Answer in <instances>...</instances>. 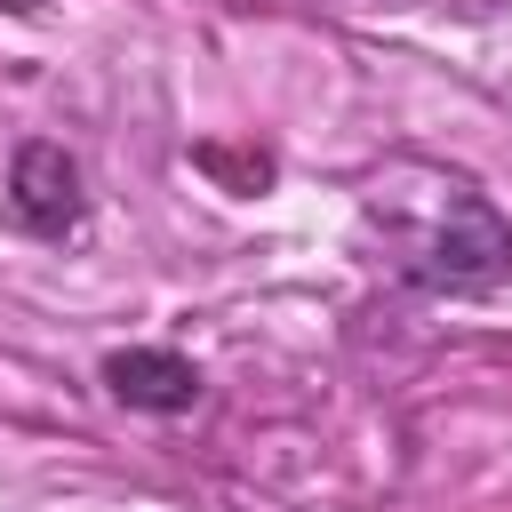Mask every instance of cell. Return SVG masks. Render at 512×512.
<instances>
[{"mask_svg":"<svg viewBox=\"0 0 512 512\" xmlns=\"http://www.w3.org/2000/svg\"><path fill=\"white\" fill-rule=\"evenodd\" d=\"M8 216H16L24 232H40V240H64V232H80V216H88L80 160H72L64 144H48V136L16 144V168H8Z\"/></svg>","mask_w":512,"mask_h":512,"instance_id":"7a4b0ae2","label":"cell"},{"mask_svg":"<svg viewBox=\"0 0 512 512\" xmlns=\"http://www.w3.org/2000/svg\"><path fill=\"white\" fill-rule=\"evenodd\" d=\"M408 272H416L424 288H448V296H488V288L512 280V224L496 216L488 192L448 184L440 224H432V240H424V256H416Z\"/></svg>","mask_w":512,"mask_h":512,"instance_id":"6da1fadb","label":"cell"},{"mask_svg":"<svg viewBox=\"0 0 512 512\" xmlns=\"http://www.w3.org/2000/svg\"><path fill=\"white\" fill-rule=\"evenodd\" d=\"M104 384H112L120 408H144V416H184V408L200 400V368H192L184 352H168V344H128V352H112V360H104Z\"/></svg>","mask_w":512,"mask_h":512,"instance_id":"3957f363","label":"cell"}]
</instances>
